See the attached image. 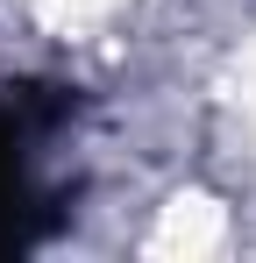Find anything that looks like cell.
I'll return each mask as SVG.
<instances>
[{
  "label": "cell",
  "instance_id": "6da1fadb",
  "mask_svg": "<svg viewBox=\"0 0 256 263\" xmlns=\"http://www.w3.org/2000/svg\"><path fill=\"white\" fill-rule=\"evenodd\" d=\"M79 121V92L43 79H0V263L29 256L57 235L71 192L57 185L50 157Z\"/></svg>",
  "mask_w": 256,
  "mask_h": 263
}]
</instances>
